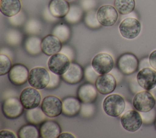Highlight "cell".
Returning a JSON list of instances; mask_svg holds the SVG:
<instances>
[{
	"label": "cell",
	"mask_w": 156,
	"mask_h": 138,
	"mask_svg": "<svg viewBox=\"0 0 156 138\" xmlns=\"http://www.w3.org/2000/svg\"><path fill=\"white\" fill-rule=\"evenodd\" d=\"M21 9L20 0H1L0 1L1 12L5 16H13L20 12Z\"/></svg>",
	"instance_id": "cell-22"
},
{
	"label": "cell",
	"mask_w": 156,
	"mask_h": 138,
	"mask_svg": "<svg viewBox=\"0 0 156 138\" xmlns=\"http://www.w3.org/2000/svg\"><path fill=\"white\" fill-rule=\"evenodd\" d=\"M95 111V108L94 105H91V103H83L82 105L81 106V109H80V114L85 116V117H88L92 116L93 114L94 111Z\"/></svg>",
	"instance_id": "cell-37"
},
{
	"label": "cell",
	"mask_w": 156,
	"mask_h": 138,
	"mask_svg": "<svg viewBox=\"0 0 156 138\" xmlns=\"http://www.w3.org/2000/svg\"><path fill=\"white\" fill-rule=\"evenodd\" d=\"M144 125H152L156 120V109L153 108L147 112H140Z\"/></svg>",
	"instance_id": "cell-31"
},
{
	"label": "cell",
	"mask_w": 156,
	"mask_h": 138,
	"mask_svg": "<svg viewBox=\"0 0 156 138\" xmlns=\"http://www.w3.org/2000/svg\"><path fill=\"white\" fill-rule=\"evenodd\" d=\"M70 5L66 0H51L48 9L51 13L57 18H64L68 13Z\"/></svg>",
	"instance_id": "cell-21"
},
{
	"label": "cell",
	"mask_w": 156,
	"mask_h": 138,
	"mask_svg": "<svg viewBox=\"0 0 156 138\" xmlns=\"http://www.w3.org/2000/svg\"><path fill=\"white\" fill-rule=\"evenodd\" d=\"M62 129L58 122L46 119L40 125V137L42 138H57Z\"/></svg>",
	"instance_id": "cell-19"
},
{
	"label": "cell",
	"mask_w": 156,
	"mask_h": 138,
	"mask_svg": "<svg viewBox=\"0 0 156 138\" xmlns=\"http://www.w3.org/2000/svg\"><path fill=\"white\" fill-rule=\"evenodd\" d=\"M118 12L112 5L101 6L97 11V18L99 23L105 27L114 25L118 19Z\"/></svg>",
	"instance_id": "cell-8"
},
{
	"label": "cell",
	"mask_w": 156,
	"mask_h": 138,
	"mask_svg": "<svg viewBox=\"0 0 156 138\" xmlns=\"http://www.w3.org/2000/svg\"><path fill=\"white\" fill-rule=\"evenodd\" d=\"M119 71L125 75L135 73L139 67V61L135 55L130 52H126L121 55L116 62Z\"/></svg>",
	"instance_id": "cell-4"
},
{
	"label": "cell",
	"mask_w": 156,
	"mask_h": 138,
	"mask_svg": "<svg viewBox=\"0 0 156 138\" xmlns=\"http://www.w3.org/2000/svg\"><path fill=\"white\" fill-rule=\"evenodd\" d=\"M100 74H99L93 67V66L91 65L85 67L84 70V77L85 79L90 83H92L93 84L95 83L98 77L99 76Z\"/></svg>",
	"instance_id": "cell-34"
},
{
	"label": "cell",
	"mask_w": 156,
	"mask_h": 138,
	"mask_svg": "<svg viewBox=\"0 0 156 138\" xmlns=\"http://www.w3.org/2000/svg\"><path fill=\"white\" fill-rule=\"evenodd\" d=\"M41 40L37 36H30L26 39L24 44L25 49L27 52L33 55L39 54L41 51Z\"/></svg>",
	"instance_id": "cell-25"
},
{
	"label": "cell",
	"mask_w": 156,
	"mask_h": 138,
	"mask_svg": "<svg viewBox=\"0 0 156 138\" xmlns=\"http://www.w3.org/2000/svg\"><path fill=\"white\" fill-rule=\"evenodd\" d=\"M154 125H155V129H156V120H155V122H154Z\"/></svg>",
	"instance_id": "cell-45"
},
{
	"label": "cell",
	"mask_w": 156,
	"mask_h": 138,
	"mask_svg": "<svg viewBox=\"0 0 156 138\" xmlns=\"http://www.w3.org/2000/svg\"><path fill=\"white\" fill-rule=\"evenodd\" d=\"M94 85L98 92L107 95L114 91L116 87L117 81L112 74L107 73L99 75Z\"/></svg>",
	"instance_id": "cell-15"
},
{
	"label": "cell",
	"mask_w": 156,
	"mask_h": 138,
	"mask_svg": "<svg viewBox=\"0 0 156 138\" xmlns=\"http://www.w3.org/2000/svg\"><path fill=\"white\" fill-rule=\"evenodd\" d=\"M141 26L140 21L132 17L124 19L119 24V30L122 36L126 39H134L141 32Z\"/></svg>",
	"instance_id": "cell-5"
},
{
	"label": "cell",
	"mask_w": 156,
	"mask_h": 138,
	"mask_svg": "<svg viewBox=\"0 0 156 138\" xmlns=\"http://www.w3.org/2000/svg\"><path fill=\"white\" fill-rule=\"evenodd\" d=\"M19 138H38L40 137L39 129L33 124L23 125L18 131Z\"/></svg>",
	"instance_id": "cell-24"
},
{
	"label": "cell",
	"mask_w": 156,
	"mask_h": 138,
	"mask_svg": "<svg viewBox=\"0 0 156 138\" xmlns=\"http://www.w3.org/2000/svg\"><path fill=\"white\" fill-rule=\"evenodd\" d=\"M136 80L140 86L149 91L156 86V71L149 67L143 68L138 72Z\"/></svg>",
	"instance_id": "cell-14"
},
{
	"label": "cell",
	"mask_w": 156,
	"mask_h": 138,
	"mask_svg": "<svg viewBox=\"0 0 156 138\" xmlns=\"http://www.w3.org/2000/svg\"><path fill=\"white\" fill-rule=\"evenodd\" d=\"M149 92L152 95L155 100L156 101V86L155 87H154L152 89H151V90H149Z\"/></svg>",
	"instance_id": "cell-44"
},
{
	"label": "cell",
	"mask_w": 156,
	"mask_h": 138,
	"mask_svg": "<svg viewBox=\"0 0 156 138\" xmlns=\"http://www.w3.org/2000/svg\"><path fill=\"white\" fill-rule=\"evenodd\" d=\"M155 99L150 92L142 91L136 93L133 98V106L139 112H147L155 105Z\"/></svg>",
	"instance_id": "cell-12"
},
{
	"label": "cell",
	"mask_w": 156,
	"mask_h": 138,
	"mask_svg": "<svg viewBox=\"0 0 156 138\" xmlns=\"http://www.w3.org/2000/svg\"><path fill=\"white\" fill-rule=\"evenodd\" d=\"M0 137L1 138H16V137L14 133L7 129H2L0 131Z\"/></svg>",
	"instance_id": "cell-39"
},
{
	"label": "cell",
	"mask_w": 156,
	"mask_h": 138,
	"mask_svg": "<svg viewBox=\"0 0 156 138\" xmlns=\"http://www.w3.org/2000/svg\"><path fill=\"white\" fill-rule=\"evenodd\" d=\"M84 21L86 25L91 29H96L102 26L98 20L97 12L94 10H90L86 13Z\"/></svg>",
	"instance_id": "cell-29"
},
{
	"label": "cell",
	"mask_w": 156,
	"mask_h": 138,
	"mask_svg": "<svg viewBox=\"0 0 156 138\" xmlns=\"http://www.w3.org/2000/svg\"><path fill=\"white\" fill-rule=\"evenodd\" d=\"M83 16V11L80 7L76 5L70 6L69 10L65 16L66 22L70 24H76L80 21Z\"/></svg>",
	"instance_id": "cell-28"
},
{
	"label": "cell",
	"mask_w": 156,
	"mask_h": 138,
	"mask_svg": "<svg viewBox=\"0 0 156 138\" xmlns=\"http://www.w3.org/2000/svg\"><path fill=\"white\" fill-rule=\"evenodd\" d=\"M95 4L94 0H82V7L87 10H91L94 7Z\"/></svg>",
	"instance_id": "cell-38"
},
{
	"label": "cell",
	"mask_w": 156,
	"mask_h": 138,
	"mask_svg": "<svg viewBox=\"0 0 156 138\" xmlns=\"http://www.w3.org/2000/svg\"><path fill=\"white\" fill-rule=\"evenodd\" d=\"M24 109L20 99L16 96L9 97L2 103V112L9 119H15L20 117L24 112Z\"/></svg>",
	"instance_id": "cell-2"
},
{
	"label": "cell",
	"mask_w": 156,
	"mask_h": 138,
	"mask_svg": "<svg viewBox=\"0 0 156 138\" xmlns=\"http://www.w3.org/2000/svg\"><path fill=\"white\" fill-rule=\"evenodd\" d=\"M60 52H62V53H64L65 55H66L71 60V61H72V59L73 58V50L68 46H64L62 47Z\"/></svg>",
	"instance_id": "cell-40"
},
{
	"label": "cell",
	"mask_w": 156,
	"mask_h": 138,
	"mask_svg": "<svg viewBox=\"0 0 156 138\" xmlns=\"http://www.w3.org/2000/svg\"><path fill=\"white\" fill-rule=\"evenodd\" d=\"M122 126L129 132H135L140 129L143 120L140 112L133 109L127 111L121 117Z\"/></svg>",
	"instance_id": "cell-10"
},
{
	"label": "cell",
	"mask_w": 156,
	"mask_h": 138,
	"mask_svg": "<svg viewBox=\"0 0 156 138\" xmlns=\"http://www.w3.org/2000/svg\"><path fill=\"white\" fill-rule=\"evenodd\" d=\"M25 29L28 33L36 34L41 31V25L38 21L32 19L27 22L26 25Z\"/></svg>",
	"instance_id": "cell-32"
},
{
	"label": "cell",
	"mask_w": 156,
	"mask_h": 138,
	"mask_svg": "<svg viewBox=\"0 0 156 138\" xmlns=\"http://www.w3.org/2000/svg\"><path fill=\"white\" fill-rule=\"evenodd\" d=\"M71 64L69 58L63 53H57L51 56L48 61L50 71L59 75H63L69 68Z\"/></svg>",
	"instance_id": "cell-7"
},
{
	"label": "cell",
	"mask_w": 156,
	"mask_h": 138,
	"mask_svg": "<svg viewBox=\"0 0 156 138\" xmlns=\"http://www.w3.org/2000/svg\"><path fill=\"white\" fill-rule=\"evenodd\" d=\"M27 67L21 63L14 64L8 73L10 81L15 86H21L26 83L29 78Z\"/></svg>",
	"instance_id": "cell-13"
},
{
	"label": "cell",
	"mask_w": 156,
	"mask_h": 138,
	"mask_svg": "<svg viewBox=\"0 0 156 138\" xmlns=\"http://www.w3.org/2000/svg\"><path fill=\"white\" fill-rule=\"evenodd\" d=\"M149 61L151 66L156 70V50H154L151 53L149 57Z\"/></svg>",
	"instance_id": "cell-41"
},
{
	"label": "cell",
	"mask_w": 156,
	"mask_h": 138,
	"mask_svg": "<svg viewBox=\"0 0 156 138\" xmlns=\"http://www.w3.org/2000/svg\"><path fill=\"white\" fill-rule=\"evenodd\" d=\"M148 58H143L141 61L140 63H139V68L140 69H143V68H144V67H150V63H149V61H148Z\"/></svg>",
	"instance_id": "cell-42"
},
{
	"label": "cell",
	"mask_w": 156,
	"mask_h": 138,
	"mask_svg": "<svg viewBox=\"0 0 156 138\" xmlns=\"http://www.w3.org/2000/svg\"><path fill=\"white\" fill-rule=\"evenodd\" d=\"M91 66L99 74H107L113 69L114 61L110 54L102 52L94 57Z\"/></svg>",
	"instance_id": "cell-9"
},
{
	"label": "cell",
	"mask_w": 156,
	"mask_h": 138,
	"mask_svg": "<svg viewBox=\"0 0 156 138\" xmlns=\"http://www.w3.org/2000/svg\"><path fill=\"white\" fill-rule=\"evenodd\" d=\"M49 72L50 74V80L46 89H52L58 86L60 83V77L59 75H57L51 71H49Z\"/></svg>",
	"instance_id": "cell-35"
},
{
	"label": "cell",
	"mask_w": 156,
	"mask_h": 138,
	"mask_svg": "<svg viewBox=\"0 0 156 138\" xmlns=\"http://www.w3.org/2000/svg\"><path fill=\"white\" fill-rule=\"evenodd\" d=\"M98 92L95 85L85 82L78 88L77 97L82 103H93L98 98Z\"/></svg>",
	"instance_id": "cell-16"
},
{
	"label": "cell",
	"mask_w": 156,
	"mask_h": 138,
	"mask_svg": "<svg viewBox=\"0 0 156 138\" xmlns=\"http://www.w3.org/2000/svg\"><path fill=\"white\" fill-rule=\"evenodd\" d=\"M47 116L42 111L41 107H37L30 109H27L25 113L26 121L30 124L35 125H40L46 120Z\"/></svg>",
	"instance_id": "cell-23"
},
{
	"label": "cell",
	"mask_w": 156,
	"mask_h": 138,
	"mask_svg": "<svg viewBox=\"0 0 156 138\" xmlns=\"http://www.w3.org/2000/svg\"><path fill=\"white\" fill-rule=\"evenodd\" d=\"M49 80V72L43 67H34L29 72L28 82L32 87L37 89L46 88Z\"/></svg>",
	"instance_id": "cell-3"
},
{
	"label": "cell",
	"mask_w": 156,
	"mask_h": 138,
	"mask_svg": "<svg viewBox=\"0 0 156 138\" xmlns=\"http://www.w3.org/2000/svg\"><path fill=\"white\" fill-rule=\"evenodd\" d=\"M114 7L121 15H127L135 9V0H115Z\"/></svg>",
	"instance_id": "cell-26"
},
{
	"label": "cell",
	"mask_w": 156,
	"mask_h": 138,
	"mask_svg": "<svg viewBox=\"0 0 156 138\" xmlns=\"http://www.w3.org/2000/svg\"><path fill=\"white\" fill-rule=\"evenodd\" d=\"M60 76L66 83L75 85L79 83L83 78L84 70L80 64L71 61L68 69Z\"/></svg>",
	"instance_id": "cell-18"
},
{
	"label": "cell",
	"mask_w": 156,
	"mask_h": 138,
	"mask_svg": "<svg viewBox=\"0 0 156 138\" xmlns=\"http://www.w3.org/2000/svg\"><path fill=\"white\" fill-rule=\"evenodd\" d=\"M126 102L124 98L119 94H112L107 95L103 101L102 108L109 116L118 117L124 111Z\"/></svg>",
	"instance_id": "cell-1"
},
{
	"label": "cell",
	"mask_w": 156,
	"mask_h": 138,
	"mask_svg": "<svg viewBox=\"0 0 156 138\" xmlns=\"http://www.w3.org/2000/svg\"><path fill=\"white\" fill-rule=\"evenodd\" d=\"M81 106L80 101L77 97H66L62 100V114L68 117L76 116L80 113Z\"/></svg>",
	"instance_id": "cell-20"
},
{
	"label": "cell",
	"mask_w": 156,
	"mask_h": 138,
	"mask_svg": "<svg viewBox=\"0 0 156 138\" xmlns=\"http://www.w3.org/2000/svg\"><path fill=\"white\" fill-rule=\"evenodd\" d=\"M12 61L5 54H0V75L2 76L9 73L12 68Z\"/></svg>",
	"instance_id": "cell-30"
},
{
	"label": "cell",
	"mask_w": 156,
	"mask_h": 138,
	"mask_svg": "<svg viewBox=\"0 0 156 138\" xmlns=\"http://www.w3.org/2000/svg\"><path fill=\"white\" fill-rule=\"evenodd\" d=\"M52 34L56 36L62 43H65L69 38L71 30L66 24L61 23L56 25L54 27Z\"/></svg>",
	"instance_id": "cell-27"
},
{
	"label": "cell",
	"mask_w": 156,
	"mask_h": 138,
	"mask_svg": "<svg viewBox=\"0 0 156 138\" xmlns=\"http://www.w3.org/2000/svg\"><path fill=\"white\" fill-rule=\"evenodd\" d=\"M66 1H72V0H66Z\"/></svg>",
	"instance_id": "cell-46"
},
{
	"label": "cell",
	"mask_w": 156,
	"mask_h": 138,
	"mask_svg": "<svg viewBox=\"0 0 156 138\" xmlns=\"http://www.w3.org/2000/svg\"><path fill=\"white\" fill-rule=\"evenodd\" d=\"M25 21V15L24 14L20 11L18 14L9 17L10 22L13 26H20L24 23Z\"/></svg>",
	"instance_id": "cell-36"
},
{
	"label": "cell",
	"mask_w": 156,
	"mask_h": 138,
	"mask_svg": "<svg viewBox=\"0 0 156 138\" xmlns=\"http://www.w3.org/2000/svg\"><path fill=\"white\" fill-rule=\"evenodd\" d=\"M75 136L74 134L69 133H60L57 138H75Z\"/></svg>",
	"instance_id": "cell-43"
},
{
	"label": "cell",
	"mask_w": 156,
	"mask_h": 138,
	"mask_svg": "<svg viewBox=\"0 0 156 138\" xmlns=\"http://www.w3.org/2000/svg\"><path fill=\"white\" fill-rule=\"evenodd\" d=\"M22 39V35L20 32L16 30H10L6 35V40L12 45L18 44Z\"/></svg>",
	"instance_id": "cell-33"
},
{
	"label": "cell",
	"mask_w": 156,
	"mask_h": 138,
	"mask_svg": "<svg viewBox=\"0 0 156 138\" xmlns=\"http://www.w3.org/2000/svg\"><path fill=\"white\" fill-rule=\"evenodd\" d=\"M41 108L47 117H56L62 113V101L55 95H47L42 100Z\"/></svg>",
	"instance_id": "cell-6"
},
{
	"label": "cell",
	"mask_w": 156,
	"mask_h": 138,
	"mask_svg": "<svg viewBox=\"0 0 156 138\" xmlns=\"http://www.w3.org/2000/svg\"><path fill=\"white\" fill-rule=\"evenodd\" d=\"M20 99L24 109H30L39 106L41 94L38 89L33 87H27L21 91Z\"/></svg>",
	"instance_id": "cell-11"
},
{
	"label": "cell",
	"mask_w": 156,
	"mask_h": 138,
	"mask_svg": "<svg viewBox=\"0 0 156 138\" xmlns=\"http://www.w3.org/2000/svg\"><path fill=\"white\" fill-rule=\"evenodd\" d=\"M62 47V42L53 34L46 35L41 40V52L48 56L60 52Z\"/></svg>",
	"instance_id": "cell-17"
}]
</instances>
